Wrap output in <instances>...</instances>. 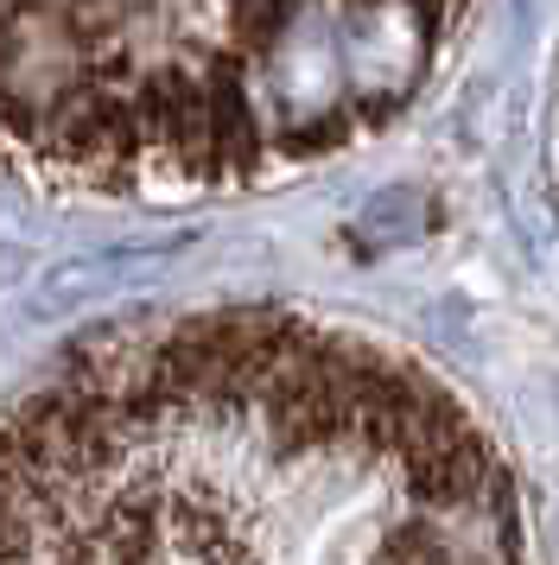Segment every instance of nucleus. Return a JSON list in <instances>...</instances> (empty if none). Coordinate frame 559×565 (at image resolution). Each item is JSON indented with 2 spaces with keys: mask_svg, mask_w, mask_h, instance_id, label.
<instances>
[{
  "mask_svg": "<svg viewBox=\"0 0 559 565\" xmlns=\"http://www.w3.org/2000/svg\"><path fill=\"white\" fill-rule=\"evenodd\" d=\"M452 0H0V166L198 191L305 166L426 83Z\"/></svg>",
  "mask_w": 559,
  "mask_h": 565,
  "instance_id": "1",
  "label": "nucleus"
}]
</instances>
